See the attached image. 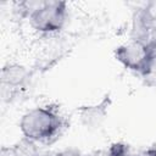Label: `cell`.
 I'll return each mask as SVG.
<instances>
[{
	"mask_svg": "<svg viewBox=\"0 0 156 156\" xmlns=\"http://www.w3.org/2000/svg\"><path fill=\"white\" fill-rule=\"evenodd\" d=\"M68 128L66 117L58 106L46 105L27 111L20 121V129L24 139L34 144L50 145Z\"/></svg>",
	"mask_w": 156,
	"mask_h": 156,
	"instance_id": "1",
	"label": "cell"
},
{
	"mask_svg": "<svg viewBox=\"0 0 156 156\" xmlns=\"http://www.w3.org/2000/svg\"><path fill=\"white\" fill-rule=\"evenodd\" d=\"M115 57L126 68L144 78L156 69V41L129 40L116 48Z\"/></svg>",
	"mask_w": 156,
	"mask_h": 156,
	"instance_id": "2",
	"label": "cell"
},
{
	"mask_svg": "<svg viewBox=\"0 0 156 156\" xmlns=\"http://www.w3.org/2000/svg\"><path fill=\"white\" fill-rule=\"evenodd\" d=\"M67 20V4L65 1H45L34 11L28 21L33 29L45 34L60 32Z\"/></svg>",
	"mask_w": 156,
	"mask_h": 156,
	"instance_id": "3",
	"label": "cell"
},
{
	"mask_svg": "<svg viewBox=\"0 0 156 156\" xmlns=\"http://www.w3.org/2000/svg\"><path fill=\"white\" fill-rule=\"evenodd\" d=\"M30 78V71L18 63H7L1 69V88L9 90V98H16Z\"/></svg>",
	"mask_w": 156,
	"mask_h": 156,
	"instance_id": "4",
	"label": "cell"
},
{
	"mask_svg": "<svg viewBox=\"0 0 156 156\" xmlns=\"http://www.w3.org/2000/svg\"><path fill=\"white\" fill-rule=\"evenodd\" d=\"M111 102L112 101L110 95H105L99 104L79 106L77 108V113L79 116L82 124L89 129L99 128L104 123L107 116V111H108V107L111 106Z\"/></svg>",
	"mask_w": 156,
	"mask_h": 156,
	"instance_id": "5",
	"label": "cell"
},
{
	"mask_svg": "<svg viewBox=\"0 0 156 156\" xmlns=\"http://www.w3.org/2000/svg\"><path fill=\"white\" fill-rule=\"evenodd\" d=\"M155 16L156 13L152 12V9L150 6L136 9L132 17L130 40L149 41Z\"/></svg>",
	"mask_w": 156,
	"mask_h": 156,
	"instance_id": "6",
	"label": "cell"
},
{
	"mask_svg": "<svg viewBox=\"0 0 156 156\" xmlns=\"http://www.w3.org/2000/svg\"><path fill=\"white\" fill-rule=\"evenodd\" d=\"M107 156H129L128 146L122 143H116L107 150Z\"/></svg>",
	"mask_w": 156,
	"mask_h": 156,
	"instance_id": "7",
	"label": "cell"
},
{
	"mask_svg": "<svg viewBox=\"0 0 156 156\" xmlns=\"http://www.w3.org/2000/svg\"><path fill=\"white\" fill-rule=\"evenodd\" d=\"M0 156H17L16 145L13 146H2L0 151Z\"/></svg>",
	"mask_w": 156,
	"mask_h": 156,
	"instance_id": "8",
	"label": "cell"
},
{
	"mask_svg": "<svg viewBox=\"0 0 156 156\" xmlns=\"http://www.w3.org/2000/svg\"><path fill=\"white\" fill-rule=\"evenodd\" d=\"M50 156H82V155L79 154V151L73 150V149H69V150H63V151L52 154V155H50Z\"/></svg>",
	"mask_w": 156,
	"mask_h": 156,
	"instance_id": "9",
	"label": "cell"
},
{
	"mask_svg": "<svg viewBox=\"0 0 156 156\" xmlns=\"http://www.w3.org/2000/svg\"><path fill=\"white\" fill-rule=\"evenodd\" d=\"M150 40H155L156 41V16L152 23V28H151V33H150Z\"/></svg>",
	"mask_w": 156,
	"mask_h": 156,
	"instance_id": "10",
	"label": "cell"
},
{
	"mask_svg": "<svg viewBox=\"0 0 156 156\" xmlns=\"http://www.w3.org/2000/svg\"><path fill=\"white\" fill-rule=\"evenodd\" d=\"M129 156H143V154L141 155H129Z\"/></svg>",
	"mask_w": 156,
	"mask_h": 156,
	"instance_id": "11",
	"label": "cell"
},
{
	"mask_svg": "<svg viewBox=\"0 0 156 156\" xmlns=\"http://www.w3.org/2000/svg\"><path fill=\"white\" fill-rule=\"evenodd\" d=\"M106 156H107V155H106Z\"/></svg>",
	"mask_w": 156,
	"mask_h": 156,
	"instance_id": "12",
	"label": "cell"
}]
</instances>
